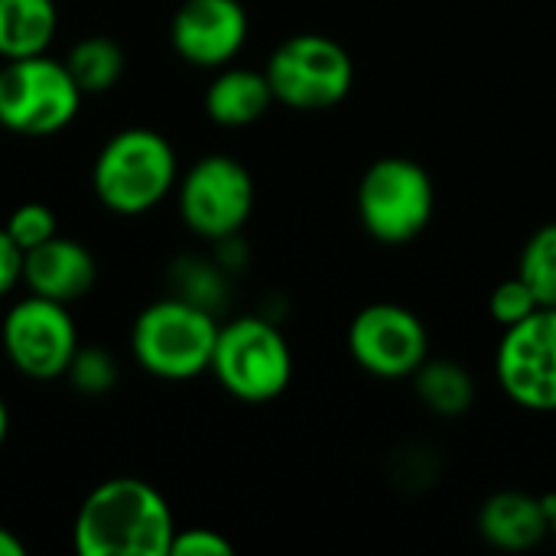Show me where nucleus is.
Wrapping results in <instances>:
<instances>
[{"instance_id":"1","label":"nucleus","mask_w":556,"mask_h":556,"mask_svg":"<svg viewBox=\"0 0 556 556\" xmlns=\"http://www.w3.org/2000/svg\"><path fill=\"white\" fill-rule=\"evenodd\" d=\"M173 538V511L143 479L98 485L75 515V551L81 556H169Z\"/></svg>"},{"instance_id":"2","label":"nucleus","mask_w":556,"mask_h":556,"mask_svg":"<svg viewBox=\"0 0 556 556\" xmlns=\"http://www.w3.org/2000/svg\"><path fill=\"white\" fill-rule=\"evenodd\" d=\"M218 329L212 309L169 296L137 316L130 342L143 371L163 381H189L212 368Z\"/></svg>"},{"instance_id":"3","label":"nucleus","mask_w":556,"mask_h":556,"mask_svg":"<svg viewBox=\"0 0 556 556\" xmlns=\"http://www.w3.org/2000/svg\"><path fill=\"white\" fill-rule=\"evenodd\" d=\"M355 208L362 228L375 241L401 248L427 231L437 208V189L427 166L417 160L381 156L362 173Z\"/></svg>"},{"instance_id":"4","label":"nucleus","mask_w":556,"mask_h":556,"mask_svg":"<svg viewBox=\"0 0 556 556\" xmlns=\"http://www.w3.org/2000/svg\"><path fill=\"white\" fill-rule=\"evenodd\" d=\"M94 195L121 215H140L176 186V153L169 140L147 127L114 134L91 169Z\"/></svg>"},{"instance_id":"5","label":"nucleus","mask_w":556,"mask_h":556,"mask_svg":"<svg viewBox=\"0 0 556 556\" xmlns=\"http://www.w3.org/2000/svg\"><path fill=\"white\" fill-rule=\"evenodd\" d=\"M208 371L231 397L244 404H267L290 388L293 352L270 319L241 316L218 329Z\"/></svg>"},{"instance_id":"6","label":"nucleus","mask_w":556,"mask_h":556,"mask_svg":"<svg viewBox=\"0 0 556 556\" xmlns=\"http://www.w3.org/2000/svg\"><path fill=\"white\" fill-rule=\"evenodd\" d=\"M264 75L274 101L293 111H326L349 98L355 85V62L339 39L296 33L270 52Z\"/></svg>"},{"instance_id":"7","label":"nucleus","mask_w":556,"mask_h":556,"mask_svg":"<svg viewBox=\"0 0 556 556\" xmlns=\"http://www.w3.org/2000/svg\"><path fill=\"white\" fill-rule=\"evenodd\" d=\"M65 62L46 52L26 59H7L0 68V124L23 137H46L72 124L81 104Z\"/></svg>"},{"instance_id":"8","label":"nucleus","mask_w":556,"mask_h":556,"mask_svg":"<svg viewBox=\"0 0 556 556\" xmlns=\"http://www.w3.org/2000/svg\"><path fill=\"white\" fill-rule=\"evenodd\" d=\"M495 378L521 410L556 414V306H541L518 326L502 329Z\"/></svg>"},{"instance_id":"9","label":"nucleus","mask_w":556,"mask_h":556,"mask_svg":"<svg viewBox=\"0 0 556 556\" xmlns=\"http://www.w3.org/2000/svg\"><path fill=\"white\" fill-rule=\"evenodd\" d=\"M254 208V179L235 156L212 153L189 166L179 182L182 222L208 241H231Z\"/></svg>"},{"instance_id":"10","label":"nucleus","mask_w":556,"mask_h":556,"mask_svg":"<svg viewBox=\"0 0 556 556\" xmlns=\"http://www.w3.org/2000/svg\"><path fill=\"white\" fill-rule=\"evenodd\" d=\"M349 355L381 381H404L430 358V332L414 309L371 303L349 323Z\"/></svg>"},{"instance_id":"11","label":"nucleus","mask_w":556,"mask_h":556,"mask_svg":"<svg viewBox=\"0 0 556 556\" xmlns=\"http://www.w3.org/2000/svg\"><path fill=\"white\" fill-rule=\"evenodd\" d=\"M3 349L13 368L33 381L65 378L78 352V332L65 303L36 293L20 300L3 319Z\"/></svg>"},{"instance_id":"12","label":"nucleus","mask_w":556,"mask_h":556,"mask_svg":"<svg viewBox=\"0 0 556 556\" xmlns=\"http://www.w3.org/2000/svg\"><path fill=\"white\" fill-rule=\"evenodd\" d=\"M176 52L199 68H225L248 39V10L238 0H186L169 26Z\"/></svg>"},{"instance_id":"13","label":"nucleus","mask_w":556,"mask_h":556,"mask_svg":"<svg viewBox=\"0 0 556 556\" xmlns=\"http://www.w3.org/2000/svg\"><path fill=\"white\" fill-rule=\"evenodd\" d=\"M479 538L508 554L534 551L551 538V505L547 495H531L521 489H502L489 495L476 518Z\"/></svg>"},{"instance_id":"14","label":"nucleus","mask_w":556,"mask_h":556,"mask_svg":"<svg viewBox=\"0 0 556 556\" xmlns=\"http://www.w3.org/2000/svg\"><path fill=\"white\" fill-rule=\"evenodd\" d=\"M94 277H98V264L91 251L62 235L23 254V280L29 293L65 306L81 300L94 287Z\"/></svg>"},{"instance_id":"15","label":"nucleus","mask_w":556,"mask_h":556,"mask_svg":"<svg viewBox=\"0 0 556 556\" xmlns=\"http://www.w3.org/2000/svg\"><path fill=\"white\" fill-rule=\"evenodd\" d=\"M270 104V81L254 68H222L205 91V114L222 127H248L261 121Z\"/></svg>"},{"instance_id":"16","label":"nucleus","mask_w":556,"mask_h":556,"mask_svg":"<svg viewBox=\"0 0 556 556\" xmlns=\"http://www.w3.org/2000/svg\"><path fill=\"white\" fill-rule=\"evenodd\" d=\"M55 26V0H0V55L26 59L46 52Z\"/></svg>"},{"instance_id":"17","label":"nucleus","mask_w":556,"mask_h":556,"mask_svg":"<svg viewBox=\"0 0 556 556\" xmlns=\"http://www.w3.org/2000/svg\"><path fill=\"white\" fill-rule=\"evenodd\" d=\"M410 381L420 404L437 417H463L476 404V378L453 358H427Z\"/></svg>"},{"instance_id":"18","label":"nucleus","mask_w":556,"mask_h":556,"mask_svg":"<svg viewBox=\"0 0 556 556\" xmlns=\"http://www.w3.org/2000/svg\"><path fill=\"white\" fill-rule=\"evenodd\" d=\"M65 65L75 78V85L81 88V94H101L121 81L124 49L108 36H85L68 49Z\"/></svg>"},{"instance_id":"19","label":"nucleus","mask_w":556,"mask_h":556,"mask_svg":"<svg viewBox=\"0 0 556 556\" xmlns=\"http://www.w3.org/2000/svg\"><path fill=\"white\" fill-rule=\"evenodd\" d=\"M518 274L534 290L541 306H556V222L541 225L521 248Z\"/></svg>"},{"instance_id":"20","label":"nucleus","mask_w":556,"mask_h":556,"mask_svg":"<svg viewBox=\"0 0 556 556\" xmlns=\"http://www.w3.org/2000/svg\"><path fill=\"white\" fill-rule=\"evenodd\" d=\"M117 375L121 371H117L114 355L108 349H101V345H78V352H75V358H72V365L65 371L68 384L75 391L88 394V397L108 394L117 384Z\"/></svg>"},{"instance_id":"21","label":"nucleus","mask_w":556,"mask_h":556,"mask_svg":"<svg viewBox=\"0 0 556 556\" xmlns=\"http://www.w3.org/2000/svg\"><path fill=\"white\" fill-rule=\"evenodd\" d=\"M3 228H7V235L16 241V248L23 254L33 251V248H39V244H46L49 238L59 235L55 212L49 205H42V202H26V205L13 208V215H10V222Z\"/></svg>"},{"instance_id":"22","label":"nucleus","mask_w":556,"mask_h":556,"mask_svg":"<svg viewBox=\"0 0 556 556\" xmlns=\"http://www.w3.org/2000/svg\"><path fill=\"white\" fill-rule=\"evenodd\" d=\"M534 309H541V303H538L534 290L525 283L521 274L502 280V283L492 290V296H489V316H492L502 329L518 326V323L528 319Z\"/></svg>"},{"instance_id":"23","label":"nucleus","mask_w":556,"mask_h":556,"mask_svg":"<svg viewBox=\"0 0 556 556\" xmlns=\"http://www.w3.org/2000/svg\"><path fill=\"white\" fill-rule=\"evenodd\" d=\"M176 287H179V296L189 300V303H199L205 309L215 306V296L225 290L222 283V274L205 264V261H195V257H186L176 264Z\"/></svg>"},{"instance_id":"24","label":"nucleus","mask_w":556,"mask_h":556,"mask_svg":"<svg viewBox=\"0 0 556 556\" xmlns=\"http://www.w3.org/2000/svg\"><path fill=\"white\" fill-rule=\"evenodd\" d=\"M235 547L231 541H225L218 531H205V528H192V531H176L169 556H231Z\"/></svg>"},{"instance_id":"25","label":"nucleus","mask_w":556,"mask_h":556,"mask_svg":"<svg viewBox=\"0 0 556 556\" xmlns=\"http://www.w3.org/2000/svg\"><path fill=\"white\" fill-rule=\"evenodd\" d=\"M20 280H23V251L7 235V228H0V296L10 293Z\"/></svg>"},{"instance_id":"26","label":"nucleus","mask_w":556,"mask_h":556,"mask_svg":"<svg viewBox=\"0 0 556 556\" xmlns=\"http://www.w3.org/2000/svg\"><path fill=\"white\" fill-rule=\"evenodd\" d=\"M0 556H26V544L3 525H0Z\"/></svg>"},{"instance_id":"27","label":"nucleus","mask_w":556,"mask_h":556,"mask_svg":"<svg viewBox=\"0 0 556 556\" xmlns=\"http://www.w3.org/2000/svg\"><path fill=\"white\" fill-rule=\"evenodd\" d=\"M7 430H10V414H7V404H3V397H0V446H3V440H7Z\"/></svg>"},{"instance_id":"28","label":"nucleus","mask_w":556,"mask_h":556,"mask_svg":"<svg viewBox=\"0 0 556 556\" xmlns=\"http://www.w3.org/2000/svg\"><path fill=\"white\" fill-rule=\"evenodd\" d=\"M547 505H551V538L556 541V495H547Z\"/></svg>"}]
</instances>
